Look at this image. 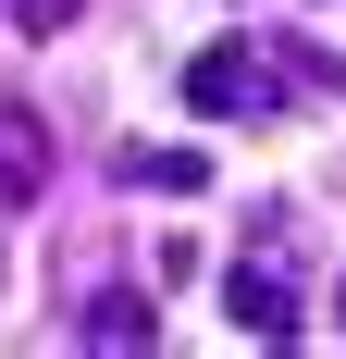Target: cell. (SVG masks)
<instances>
[{
	"mask_svg": "<svg viewBox=\"0 0 346 359\" xmlns=\"http://www.w3.org/2000/svg\"><path fill=\"white\" fill-rule=\"evenodd\" d=\"M297 260H310V223H297V211H260V223H247V260L223 273V323L260 334V347H297V334H310Z\"/></svg>",
	"mask_w": 346,
	"mask_h": 359,
	"instance_id": "6da1fadb",
	"label": "cell"
},
{
	"mask_svg": "<svg viewBox=\"0 0 346 359\" xmlns=\"http://www.w3.org/2000/svg\"><path fill=\"white\" fill-rule=\"evenodd\" d=\"M74 347H161V310H148V285H111L74 310Z\"/></svg>",
	"mask_w": 346,
	"mask_h": 359,
	"instance_id": "277c9868",
	"label": "cell"
},
{
	"mask_svg": "<svg viewBox=\"0 0 346 359\" xmlns=\"http://www.w3.org/2000/svg\"><path fill=\"white\" fill-rule=\"evenodd\" d=\"M62 174V137H50V111L0 100V211H37V186Z\"/></svg>",
	"mask_w": 346,
	"mask_h": 359,
	"instance_id": "3957f363",
	"label": "cell"
},
{
	"mask_svg": "<svg viewBox=\"0 0 346 359\" xmlns=\"http://www.w3.org/2000/svg\"><path fill=\"white\" fill-rule=\"evenodd\" d=\"M321 13H334V0H321Z\"/></svg>",
	"mask_w": 346,
	"mask_h": 359,
	"instance_id": "ba28073f",
	"label": "cell"
},
{
	"mask_svg": "<svg viewBox=\"0 0 346 359\" xmlns=\"http://www.w3.org/2000/svg\"><path fill=\"white\" fill-rule=\"evenodd\" d=\"M0 13H13V25H25V37H62L74 13H87V0H0Z\"/></svg>",
	"mask_w": 346,
	"mask_h": 359,
	"instance_id": "8992f818",
	"label": "cell"
},
{
	"mask_svg": "<svg viewBox=\"0 0 346 359\" xmlns=\"http://www.w3.org/2000/svg\"><path fill=\"white\" fill-rule=\"evenodd\" d=\"M284 100H297V74H284L272 37H210L186 62V111L198 124H284Z\"/></svg>",
	"mask_w": 346,
	"mask_h": 359,
	"instance_id": "7a4b0ae2",
	"label": "cell"
},
{
	"mask_svg": "<svg viewBox=\"0 0 346 359\" xmlns=\"http://www.w3.org/2000/svg\"><path fill=\"white\" fill-rule=\"evenodd\" d=\"M111 174H124V186H148V198H198V186H210V161H198V149H137V137H124V149H111Z\"/></svg>",
	"mask_w": 346,
	"mask_h": 359,
	"instance_id": "5b68a950",
	"label": "cell"
},
{
	"mask_svg": "<svg viewBox=\"0 0 346 359\" xmlns=\"http://www.w3.org/2000/svg\"><path fill=\"white\" fill-rule=\"evenodd\" d=\"M334 334H346V273H334Z\"/></svg>",
	"mask_w": 346,
	"mask_h": 359,
	"instance_id": "52a82bcc",
	"label": "cell"
}]
</instances>
